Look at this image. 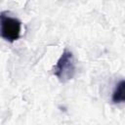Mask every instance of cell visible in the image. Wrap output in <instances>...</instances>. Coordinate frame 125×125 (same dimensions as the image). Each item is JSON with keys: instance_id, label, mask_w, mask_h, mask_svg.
<instances>
[{"instance_id": "1", "label": "cell", "mask_w": 125, "mask_h": 125, "mask_svg": "<svg viewBox=\"0 0 125 125\" xmlns=\"http://www.w3.org/2000/svg\"><path fill=\"white\" fill-rule=\"evenodd\" d=\"M53 73L61 83H66L74 77L76 73V64L71 51L64 49L53 68Z\"/></svg>"}, {"instance_id": "2", "label": "cell", "mask_w": 125, "mask_h": 125, "mask_svg": "<svg viewBox=\"0 0 125 125\" xmlns=\"http://www.w3.org/2000/svg\"><path fill=\"white\" fill-rule=\"evenodd\" d=\"M21 21L10 16L7 12L0 13V37L10 43L17 41L21 37Z\"/></svg>"}, {"instance_id": "3", "label": "cell", "mask_w": 125, "mask_h": 125, "mask_svg": "<svg viewBox=\"0 0 125 125\" xmlns=\"http://www.w3.org/2000/svg\"><path fill=\"white\" fill-rule=\"evenodd\" d=\"M125 101V82L124 80H120L116 85L112 92L111 102L113 104H122Z\"/></svg>"}]
</instances>
